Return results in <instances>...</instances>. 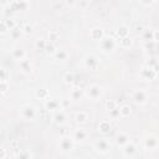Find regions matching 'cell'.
Segmentation results:
<instances>
[{
  "mask_svg": "<svg viewBox=\"0 0 159 159\" xmlns=\"http://www.w3.org/2000/svg\"><path fill=\"white\" fill-rule=\"evenodd\" d=\"M134 31H135L137 34L142 32V31H143V26H142V25H137V26H135V29H134Z\"/></svg>",
  "mask_w": 159,
  "mask_h": 159,
  "instance_id": "obj_43",
  "label": "cell"
},
{
  "mask_svg": "<svg viewBox=\"0 0 159 159\" xmlns=\"http://www.w3.org/2000/svg\"><path fill=\"white\" fill-rule=\"evenodd\" d=\"M130 112H132V109L127 104H123V106L119 107V114H120V117H128L130 114Z\"/></svg>",
  "mask_w": 159,
  "mask_h": 159,
  "instance_id": "obj_25",
  "label": "cell"
},
{
  "mask_svg": "<svg viewBox=\"0 0 159 159\" xmlns=\"http://www.w3.org/2000/svg\"><path fill=\"white\" fill-rule=\"evenodd\" d=\"M127 143H129L128 134H125V133H118L117 137H116V144L117 145H120V147H124Z\"/></svg>",
  "mask_w": 159,
  "mask_h": 159,
  "instance_id": "obj_14",
  "label": "cell"
},
{
  "mask_svg": "<svg viewBox=\"0 0 159 159\" xmlns=\"http://www.w3.org/2000/svg\"><path fill=\"white\" fill-rule=\"evenodd\" d=\"M11 5L16 6V10H25L27 6V2L26 1H15V2H11Z\"/></svg>",
  "mask_w": 159,
  "mask_h": 159,
  "instance_id": "obj_30",
  "label": "cell"
},
{
  "mask_svg": "<svg viewBox=\"0 0 159 159\" xmlns=\"http://www.w3.org/2000/svg\"><path fill=\"white\" fill-rule=\"evenodd\" d=\"M63 81H65V83L71 84V83L75 81V76H73V73H71V72L65 73V75H63Z\"/></svg>",
  "mask_w": 159,
  "mask_h": 159,
  "instance_id": "obj_34",
  "label": "cell"
},
{
  "mask_svg": "<svg viewBox=\"0 0 159 159\" xmlns=\"http://www.w3.org/2000/svg\"><path fill=\"white\" fill-rule=\"evenodd\" d=\"M9 72H7V70L6 68H1L0 70V82H7V78H9Z\"/></svg>",
  "mask_w": 159,
  "mask_h": 159,
  "instance_id": "obj_29",
  "label": "cell"
},
{
  "mask_svg": "<svg viewBox=\"0 0 159 159\" xmlns=\"http://www.w3.org/2000/svg\"><path fill=\"white\" fill-rule=\"evenodd\" d=\"M106 107H107V109H108L109 112H111V111H113V109H116V108H118V107H117V102H116V101H113V99L107 101Z\"/></svg>",
  "mask_w": 159,
  "mask_h": 159,
  "instance_id": "obj_36",
  "label": "cell"
},
{
  "mask_svg": "<svg viewBox=\"0 0 159 159\" xmlns=\"http://www.w3.org/2000/svg\"><path fill=\"white\" fill-rule=\"evenodd\" d=\"M46 45H47V41L43 40V39H37L36 42H35V46H36L39 50H45V48H46Z\"/></svg>",
  "mask_w": 159,
  "mask_h": 159,
  "instance_id": "obj_28",
  "label": "cell"
},
{
  "mask_svg": "<svg viewBox=\"0 0 159 159\" xmlns=\"http://www.w3.org/2000/svg\"><path fill=\"white\" fill-rule=\"evenodd\" d=\"M5 24H6V26H7V29H9L10 31L16 27V21H15L14 19H6V20H5Z\"/></svg>",
  "mask_w": 159,
  "mask_h": 159,
  "instance_id": "obj_35",
  "label": "cell"
},
{
  "mask_svg": "<svg viewBox=\"0 0 159 159\" xmlns=\"http://www.w3.org/2000/svg\"><path fill=\"white\" fill-rule=\"evenodd\" d=\"M7 26H6V24H5V20H2L1 22H0V32L1 34H6L7 32Z\"/></svg>",
  "mask_w": 159,
  "mask_h": 159,
  "instance_id": "obj_39",
  "label": "cell"
},
{
  "mask_svg": "<svg viewBox=\"0 0 159 159\" xmlns=\"http://www.w3.org/2000/svg\"><path fill=\"white\" fill-rule=\"evenodd\" d=\"M158 145H159V140H158L155 137H153V135H149V137H147V138L144 139V147H145L147 149L153 150V149H155Z\"/></svg>",
  "mask_w": 159,
  "mask_h": 159,
  "instance_id": "obj_9",
  "label": "cell"
},
{
  "mask_svg": "<svg viewBox=\"0 0 159 159\" xmlns=\"http://www.w3.org/2000/svg\"><path fill=\"white\" fill-rule=\"evenodd\" d=\"M83 63H84V66H86L88 70H97L98 66H99V60H98V57H97L96 55L89 53V55L84 56Z\"/></svg>",
  "mask_w": 159,
  "mask_h": 159,
  "instance_id": "obj_3",
  "label": "cell"
},
{
  "mask_svg": "<svg viewBox=\"0 0 159 159\" xmlns=\"http://www.w3.org/2000/svg\"><path fill=\"white\" fill-rule=\"evenodd\" d=\"M139 76H140V78H143L144 81H153V80H155V78H157L158 72H157V71H154L152 67L144 66V67H142Z\"/></svg>",
  "mask_w": 159,
  "mask_h": 159,
  "instance_id": "obj_4",
  "label": "cell"
},
{
  "mask_svg": "<svg viewBox=\"0 0 159 159\" xmlns=\"http://www.w3.org/2000/svg\"><path fill=\"white\" fill-rule=\"evenodd\" d=\"M21 30H22V32H24V34H27V35H29V34H31V32H32L34 27H32V25H30V24H25V25L22 26V29H21Z\"/></svg>",
  "mask_w": 159,
  "mask_h": 159,
  "instance_id": "obj_38",
  "label": "cell"
},
{
  "mask_svg": "<svg viewBox=\"0 0 159 159\" xmlns=\"http://www.w3.org/2000/svg\"><path fill=\"white\" fill-rule=\"evenodd\" d=\"M21 32H22V30H20V29L15 27L14 30H11V31H10V36H11V39H12V40H17V39L21 36Z\"/></svg>",
  "mask_w": 159,
  "mask_h": 159,
  "instance_id": "obj_31",
  "label": "cell"
},
{
  "mask_svg": "<svg viewBox=\"0 0 159 159\" xmlns=\"http://www.w3.org/2000/svg\"><path fill=\"white\" fill-rule=\"evenodd\" d=\"M70 97H71V99H73V101L81 99V98L83 97V89L80 88V87H73V88L71 89V92H70Z\"/></svg>",
  "mask_w": 159,
  "mask_h": 159,
  "instance_id": "obj_13",
  "label": "cell"
},
{
  "mask_svg": "<svg viewBox=\"0 0 159 159\" xmlns=\"http://www.w3.org/2000/svg\"><path fill=\"white\" fill-rule=\"evenodd\" d=\"M93 147H94V149H96L97 152H99V153H102V154L108 153L109 149H111V144H109V142H108L106 138L97 139V140L94 142Z\"/></svg>",
  "mask_w": 159,
  "mask_h": 159,
  "instance_id": "obj_5",
  "label": "cell"
},
{
  "mask_svg": "<svg viewBox=\"0 0 159 159\" xmlns=\"http://www.w3.org/2000/svg\"><path fill=\"white\" fill-rule=\"evenodd\" d=\"M53 56H55V58L58 60V61H65V60L67 58V52H66L65 50H57Z\"/></svg>",
  "mask_w": 159,
  "mask_h": 159,
  "instance_id": "obj_27",
  "label": "cell"
},
{
  "mask_svg": "<svg viewBox=\"0 0 159 159\" xmlns=\"http://www.w3.org/2000/svg\"><path fill=\"white\" fill-rule=\"evenodd\" d=\"M25 51L24 50H21V48H14L12 51H11V56H12V58L14 60H16V61H22L24 58H25Z\"/></svg>",
  "mask_w": 159,
  "mask_h": 159,
  "instance_id": "obj_17",
  "label": "cell"
},
{
  "mask_svg": "<svg viewBox=\"0 0 159 159\" xmlns=\"http://www.w3.org/2000/svg\"><path fill=\"white\" fill-rule=\"evenodd\" d=\"M145 66L152 67L154 71L159 72V61H158V60H155V58H150L149 61H147V65H145Z\"/></svg>",
  "mask_w": 159,
  "mask_h": 159,
  "instance_id": "obj_26",
  "label": "cell"
},
{
  "mask_svg": "<svg viewBox=\"0 0 159 159\" xmlns=\"http://www.w3.org/2000/svg\"><path fill=\"white\" fill-rule=\"evenodd\" d=\"M45 108L47 111H57L61 108V101L57 99H47L45 102Z\"/></svg>",
  "mask_w": 159,
  "mask_h": 159,
  "instance_id": "obj_10",
  "label": "cell"
},
{
  "mask_svg": "<svg viewBox=\"0 0 159 159\" xmlns=\"http://www.w3.org/2000/svg\"><path fill=\"white\" fill-rule=\"evenodd\" d=\"M16 159H31V153L27 149H20L16 154Z\"/></svg>",
  "mask_w": 159,
  "mask_h": 159,
  "instance_id": "obj_23",
  "label": "cell"
},
{
  "mask_svg": "<svg viewBox=\"0 0 159 159\" xmlns=\"http://www.w3.org/2000/svg\"><path fill=\"white\" fill-rule=\"evenodd\" d=\"M7 88H9L7 82H0V92L1 93H5L7 91Z\"/></svg>",
  "mask_w": 159,
  "mask_h": 159,
  "instance_id": "obj_40",
  "label": "cell"
},
{
  "mask_svg": "<svg viewBox=\"0 0 159 159\" xmlns=\"http://www.w3.org/2000/svg\"><path fill=\"white\" fill-rule=\"evenodd\" d=\"M0 152H1L0 158H1V159H4V158H5V155H6V152H5V149H4V148H1V149H0Z\"/></svg>",
  "mask_w": 159,
  "mask_h": 159,
  "instance_id": "obj_45",
  "label": "cell"
},
{
  "mask_svg": "<svg viewBox=\"0 0 159 159\" xmlns=\"http://www.w3.org/2000/svg\"><path fill=\"white\" fill-rule=\"evenodd\" d=\"M53 120L57 123V124H63L65 120H66V116L62 111H57L55 114H53Z\"/></svg>",
  "mask_w": 159,
  "mask_h": 159,
  "instance_id": "obj_19",
  "label": "cell"
},
{
  "mask_svg": "<svg viewBox=\"0 0 159 159\" xmlns=\"http://www.w3.org/2000/svg\"><path fill=\"white\" fill-rule=\"evenodd\" d=\"M35 96H36V98H39V99H46V98L48 97V91H47L46 88H39V89H36Z\"/></svg>",
  "mask_w": 159,
  "mask_h": 159,
  "instance_id": "obj_22",
  "label": "cell"
},
{
  "mask_svg": "<svg viewBox=\"0 0 159 159\" xmlns=\"http://www.w3.org/2000/svg\"><path fill=\"white\" fill-rule=\"evenodd\" d=\"M91 39L92 40H96V41H101L103 37H104V32L101 27H94L91 30Z\"/></svg>",
  "mask_w": 159,
  "mask_h": 159,
  "instance_id": "obj_11",
  "label": "cell"
},
{
  "mask_svg": "<svg viewBox=\"0 0 159 159\" xmlns=\"http://www.w3.org/2000/svg\"><path fill=\"white\" fill-rule=\"evenodd\" d=\"M87 96L91 98V99H97L101 97V93H102V89L98 84H91L87 87V91H86Z\"/></svg>",
  "mask_w": 159,
  "mask_h": 159,
  "instance_id": "obj_7",
  "label": "cell"
},
{
  "mask_svg": "<svg viewBox=\"0 0 159 159\" xmlns=\"http://www.w3.org/2000/svg\"><path fill=\"white\" fill-rule=\"evenodd\" d=\"M109 114L112 116V118H118V117H120V114H119V108H116V109L111 111Z\"/></svg>",
  "mask_w": 159,
  "mask_h": 159,
  "instance_id": "obj_41",
  "label": "cell"
},
{
  "mask_svg": "<svg viewBox=\"0 0 159 159\" xmlns=\"http://www.w3.org/2000/svg\"><path fill=\"white\" fill-rule=\"evenodd\" d=\"M132 98L137 104H143L147 102V93L143 89H135L132 94Z\"/></svg>",
  "mask_w": 159,
  "mask_h": 159,
  "instance_id": "obj_8",
  "label": "cell"
},
{
  "mask_svg": "<svg viewBox=\"0 0 159 159\" xmlns=\"http://www.w3.org/2000/svg\"><path fill=\"white\" fill-rule=\"evenodd\" d=\"M75 119H76V122H77V123L83 124V123H86V122H87L88 116H87V113H86V112H78V113H76Z\"/></svg>",
  "mask_w": 159,
  "mask_h": 159,
  "instance_id": "obj_21",
  "label": "cell"
},
{
  "mask_svg": "<svg viewBox=\"0 0 159 159\" xmlns=\"http://www.w3.org/2000/svg\"><path fill=\"white\" fill-rule=\"evenodd\" d=\"M132 43H133V40H132L129 36L123 37V39L119 40V45H120V47H123V48H128V47H130Z\"/></svg>",
  "mask_w": 159,
  "mask_h": 159,
  "instance_id": "obj_24",
  "label": "cell"
},
{
  "mask_svg": "<svg viewBox=\"0 0 159 159\" xmlns=\"http://www.w3.org/2000/svg\"><path fill=\"white\" fill-rule=\"evenodd\" d=\"M70 104H71V101L70 99H61V108L68 107Z\"/></svg>",
  "mask_w": 159,
  "mask_h": 159,
  "instance_id": "obj_42",
  "label": "cell"
},
{
  "mask_svg": "<svg viewBox=\"0 0 159 159\" xmlns=\"http://www.w3.org/2000/svg\"><path fill=\"white\" fill-rule=\"evenodd\" d=\"M48 40H50V42L53 43L56 40H58V34L56 31H50L48 32Z\"/></svg>",
  "mask_w": 159,
  "mask_h": 159,
  "instance_id": "obj_37",
  "label": "cell"
},
{
  "mask_svg": "<svg viewBox=\"0 0 159 159\" xmlns=\"http://www.w3.org/2000/svg\"><path fill=\"white\" fill-rule=\"evenodd\" d=\"M58 145H60V149L62 152H70L72 150L73 145H75V139H72L71 137H62L58 142Z\"/></svg>",
  "mask_w": 159,
  "mask_h": 159,
  "instance_id": "obj_6",
  "label": "cell"
},
{
  "mask_svg": "<svg viewBox=\"0 0 159 159\" xmlns=\"http://www.w3.org/2000/svg\"><path fill=\"white\" fill-rule=\"evenodd\" d=\"M19 66H20L21 71H24L25 73H30L31 70H32V63H31L30 60H27V58H24L22 61H20V62H19Z\"/></svg>",
  "mask_w": 159,
  "mask_h": 159,
  "instance_id": "obj_16",
  "label": "cell"
},
{
  "mask_svg": "<svg viewBox=\"0 0 159 159\" xmlns=\"http://www.w3.org/2000/svg\"><path fill=\"white\" fill-rule=\"evenodd\" d=\"M154 41H159V30L154 31Z\"/></svg>",
  "mask_w": 159,
  "mask_h": 159,
  "instance_id": "obj_44",
  "label": "cell"
},
{
  "mask_svg": "<svg viewBox=\"0 0 159 159\" xmlns=\"http://www.w3.org/2000/svg\"><path fill=\"white\" fill-rule=\"evenodd\" d=\"M116 32H117V35L119 36V39H123V37L129 36V29H128V26H125V25L118 26L117 30H116Z\"/></svg>",
  "mask_w": 159,
  "mask_h": 159,
  "instance_id": "obj_18",
  "label": "cell"
},
{
  "mask_svg": "<svg viewBox=\"0 0 159 159\" xmlns=\"http://www.w3.org/2000/svg\"><path fill=\"white\" fill-rule=\"evenodd\" d=\"M20 114L25 120H34L36 118V109L30 104H24L20 108Z\"/></svg>",
  "mask_w": 159,
  "mask_h": 159,
  "instance_id": "obj_2",
  "label": "cell"
},
{
  "mask_svg": "<svg viewBox=\"0 0 159 159\" xmlns=\"http://www.w3.org/2000/svg\"><path fill=\"white\" fill-rule=\"evenodd\" d=\"M122 150H123L124 155H127V157H132L133 154H135V152H137V147H135L134 143L129 142V143H127V144L123 147Z\"/></svg>",
  "mask_w": 159,
  "mask_h": 159,
  "instance_id": "obj_12",
  "label": "cell"
},
{
  "mask_svg": "<svg viewBox=\"0 0 159 159\" xmlns=\"http://www.w3.org/2000/svg\"><path fill=\"white\" fill-rule=\"evenodd\" d=\"M87 138V133L83 130V129H76L75 133H73V139L75 140H84Z\"/></svg>",
  "mask_w": 159,
  "mask_h": 159,
  "instance_id": "obj_20",
  "label": "cell"
},
{
  "mask_svg": "<svg viewBox=\"0 0 159 159\" xmlns=\"http://www.w3.org/2000/svg\"><path fill=\"white\" fill-rule=\"evenodd\" d=\"M111 129H112V125H111V123H109V120H101L99 122V124H98V130L101 132V133H103V134H107V133H109L111 132Z\"/></svg>",
  "mask_w": 159,
  "mask_h": 159,
  "instance_id": "obj_15",
  "label": "cell"
},
{
  "mask_svg": "<svg viewBox=\"0 0 159 159\" xmlns=\"http://www.w3.org/2000/svg\"><path fill=\"white\" fill-rule=\"evenodd\" d=\"M143 37L145 41H154V31L150 30H145L143 34Z\"/></svg>",
  "mask_w": 159,
  "mask_h": 159,
  "instance_id": "obj_32",
  "label": "cell"
},
{
  "mask_svg": "<svg viewBox=\"0 0 159 159\" xmlns=\"http://www.w3.org/2000/svg\"><path fill=\"white\" fill-rule=\"evenodd\" d=\"M45 51L48 53V55H55L56 53V47H55V45L52 43V42H47V45H46V48H45Z\"/></svg>",
  "mask_w": 159,
  "mask_h": 159,
  "instance_id": "obj_33",
  "label": "cell"
},
{
  "mask_svg": "<svg viewBox=\"0 0 159 159\" xmlns=\"http://www.w3.org/2000/svg\"><path fill=\"white\" fill-rule=\"evenodd\" d=\"M116 46H117V43H116L114 39H113V37H109V36H104V37L99 41V43H98L99 50H101L102 52H104V53L113 52L114 48H116Z\"/></svg>",
  "mask_w": 159,
  "mask_h": 159,
  "instance_id": "obj_1",
  "label": "cell"
}]
</instances>
